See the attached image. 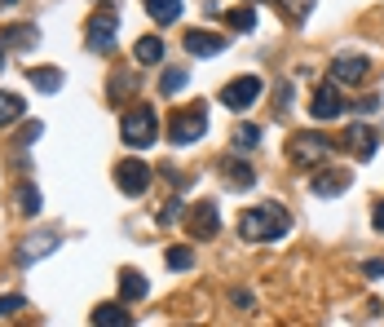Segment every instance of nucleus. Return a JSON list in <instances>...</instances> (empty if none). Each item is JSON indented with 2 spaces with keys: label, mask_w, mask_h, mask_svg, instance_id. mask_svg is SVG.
Instances as JSON below:
<instances>
[{
  "label": "nucleus",
  "mask_w": 384,
  "mask_h": 327,
  "mask_svg": "<svg viewBox=\"0 0 384 327\" xmlns=\"http://www.w3.org/2000/svg\"><path fill=\"white\" fill-rule=\"evenodd\" d=\"M208 133V106H190V111H177L173 124H168V137L173 146H190Z\"/></svg>",
  "instance_id": "obj_4"
},
{
  "label": "nucleus",
  "mask_w": 384,
  "mask_h": 327,
  "mask_svg": "<svg viewBox=\"0 0 384 327\" xmlns=\"http://www.w3.org/2000/svg\"><path fill=\"white\" fill-rule=\"evenodd\" d=\"M362 270H366V279H384V261H366Z\"/></svg>",
  "instance_id": "obj_34"
},
{
  "label": "nucleus",
  "mask_w": 384,
  "mask_h": 327,
  "mask_svg": "<svg viewBox=\"0 0 384 327\" xmlns=\"http://www.w3.org/2000/svg\"><path fill=\"white\" fill-rule=\"evenodd\" d=\"M58 235L54 230H40V235H31L27 243H23V248H18V261H23V266H31V261H40V257H49V252H58Z\"/></svg>",
  "instance_id": "obj_13"
},
{
  "label": "nucleus",
  "mask_w": 384,
  "mask_h": 327,
  "mask_svg": "<svg viewBox=\"0 0 384 327\" xmlns=\"http://www.w3.org/2000/svg\"><path fill=\"white\" fill-rule=\"evenodd\" d=\"M274 5L287 13L292 23H305V18H309V9H314V0H274Z\"/></svg>",
  "instance_id": "obj_26"
},
{
  "label": "nucleus",
  "mask_w": 384,
  "mask_h": 327,
  "mask_svg": "<svg viewBox=\"0 0 384 327\" xmlns=\"http://www.w3.org/2000/svg\"><path fill=\"white\" fill-rule=\"evenodd\" d=\"M120 137L128 146H137V151H146L150 142L159 137V120L150 106H137V111H124V124H120Z\"/></svg>",
  "instance_id": "obj_2"
},
{
  "label": "nucleus",
  "mask_w": 384,
  "mask_h": 327,
  "mask_svg": "<svg viewBox=\"0 0 384 327\" xmlns=\"http://www.w3.org/2000/svg\"><path fill=\"white\" fill-rule=\"evenodd\" d=\"M261 75H239V80H230V85L221 89V106H230V111H247L261 97Z\"/></svg>",
  "instance_id": "obj_6"
},
{
  "label": "nucleus",
  "mask_w": 384,
  "mask_h": 327,
  "mask_svg": "<svg viewBox=\"0 0 384 327\" xmlns=\"http://www.w3.org/2000/svg\"><path fill=\"white\" fill-rule=\"evenodd\" d=\"M27 80L36 85L40 93H58L62 89V71H54V67H36V71H27Z\"/></svg>",
  "instance_id": "obj_22"
},
{
  "label": "nucleus",
  "mask_w": 384,
  "mask_h": 327,
  "mask_svg": "<svg viewBox=\"0 0 384 327\" xmlns=\"http://www.w3.org/2000/svg\"><path fill=\"white\" fill-rule=\"evenodd\" d=\"M349 182H354V173H349V168H323V173H314L309 190L318 195V199H336L340 190H349Z\"/></svg>",
  "instance_id": "obj_9"
},
{
  "label": "nucleus",
  "mask_w": 384,
  "mask_h": 327,
  "mask_svg": "<svg viewBox=\"0 0 384 327\" xmlns=\"http://www.w3.org/2000/svg\"><path fill=\"white\" fill-rule=\"evenodd\" d=\"M18 116H23V97L18 93H0V128L13 124Z\"/></svg>",
  "instance_id": "obj_23"
},
{
  "label": "nucleus",
  "mask_w": 384,
  "mask_h": 327,
  "mask_svg": "<svg viewBox=\"0 0 384 327\" xmlns=\"http://www.w3.org/2000/svg\"><path fill=\"white\" fill-rule=\"evenodd\" d=\"M225 23L235 27V31H256V9H252V5H243V9H230V13H225Z\"/></svg>",
  "instance_id": "obj_24"
},
{
  "label": "nucleus",
  "mask_w": 384,
  "mask_h": 327,
  "mask_svg": "<svg viewBox=\"0 0 384 327\" xmlns=\"http://www.w3.org/2000/svg\"><path fill=\"white\" fill-rule=\"evenodd\" d=\"M132 58L146 62V67H150V62H159V58H163V40H159V36H142L137 44H132Z\"/></svg>",
  "instance_id": "obj_21"
},
{
  "label": "nucleus",
  "mask_w": 384,
  "mask_h": 327,
  "mask_svg": "<svg viewBox=\"0 0 384 327\" xmlns=\"http://www.w3.org/2000/svg\"><path fill=\"white\" fill-rule=\"evenodd\" d=\"M13 208H18L23 217H36V212L44 208V204H40V190H36V186H18V190H13Z\"/></svg>",
  "instance_id": "obj_20"
},
{
  "label": "nucleus",
  "mask_w": 384,
  "mask_h": 327,
  "mask_svg": "<svg viewBox=\"0 0 384 327\" xmlns=\"http://www.w3.org/2000/svg\"><path fill=\"white\" fill-rule=\"evenodd\" d=\"M309 116L327 124V120H340L345 116V97H340V85H323V89H314L309 97Z\"/></svg>",
  "instance_id": "obj_7"
},
{
  "label": "nucleus",
  "mask_w": 384,
  "mask_h": 327,
  "mask_svg": "<svg viewBox=\"0 0 384 327\" xmlns=\"http://www.w3.org/2000/svg\"><path fill=\"white\" fill-rule=\"evenodd\" d=\"M181 217H186V204H181V199H168L159 208V226H177Z\"/></svg>",
  "instance_id": "obj_28"
},
{
  "label": "nucleus",
  "mask_w": 384,
  "mask_h": 327,
  "mask_svg": "<svg viewBox=\"0 0 384 327\" xmlns=\"http://www.w3.org/2000/svg\"><path fill=\"white\" fill-rule=\"evenodd\" d=\"M0 44H5V49H36L40 44V31L36 27H5Z\"/></svg>",
  "instance_id": "obj_17"
},
{
  "label": "nucleus",
  "mask_w": 384,
  "mask_h": 327,
  "mask_svg": "<svg viewBox=\"0 0 384 327\" xmlns=\"http://www.w3.org/2000/svg\"><path fill=\"white\" fill-rule=\"evenodd\" d=\"M23 305H27L23 297H0V319H13V314H18Z\"/></svg>",
  "instance_id": "obj_31"
},
{
  "label": "nucleus",
  "mask_w": 384,
  "mask_h": 327,
  "mask_svg": "<svg viewBox=\"0 0 384 327\" xmlns=\"http://www.w3.org/2000/svg\"><path fill=\"white\" fill-rule=\"evenodd\" d=\"M216 230H221V212H216V204H194V212H190V235L194 239H212Z\"/></svg>",
  "instance_id": "obj_12"
},
{
  "label": "nucleus",
  "mask_w": 384,
  "mask_h": 327,
  "mask_svg": "<svg viewBox=\"0 0 384 327\" xmlns=\"http://www.w3.org/2000/svg\"><path fill=\"white\" fill-rule=\"evenodd\" d=\"M345 142L354 146L358 159H371L376 146H380V133H376V128H366V124H349V137H345Z\"/></svg>",
  "instance_id": "obj_14"
},
{
  "label": "nucleus",
  "mask_w": 384,
  "mask_h": 327,
  "mask_svg": "<svg viewBox=\"0 0 384 327\" xmlns=\"http://www.w3.org/2000/svg\"><path fill=\"white\" fill-rule=\"evenodd\" d=\"M159 89H163V93H181V89H186V71H181V67H177V71H163Z\"/></svg>",
  "instance_id": "obj_29"
},
{
  "label": "nucleus",
  "mask_w": 384,
  "mask_h": 327,
  "mask_svg": "<svg viewBox=\"0 0 384 327\" xmlns=\"http://www.w3.org/2000/svg\"><path fill=\"white\" fill-rule=\"evenodd\" d=\"M371 226H376V230H380V235H384V204H380V208H376V212H371Z\"/></svg>",
  "instance_id": "obj_35"
},
{
  "label": "nucleus",
  "mask_w": 384,
  "mask_h": 327,
  "mask_svg": "<svg viewBox=\"0 0 384 327\" xmlns=\"http://www.w3.org/2000/svg\"><path fill=\"white\" fill-rule=\"evenodd\" d=\"M115 186H120L128 199L146 195L150 190V164H142V159H120V164H115Z\"/></svg>",
  "instance_id": "obj_5"
},
{
  "label": "nucleus",
  "mask_w": 384,
  "mask_h": 327,
  "mask_svg": "<svg viewBox=\"0 0 384 327\" xmlns=\"http://www.w3.org/2000/svg\"><path fill=\"white\" fill-rule=\"evenodd\" d=\"M93 323H97V327H128L132 314L124 309V301H106V305L93 309Z\"/></svg>",
  "instance_id": "obj_16"
},
{
  "label": "nucleus",
  "mask_w": 384,
  "mask_h": 327,
  "mask_svg": "<svg viewBox=\"0 0 384 327\" xmlns=\"http://www.w3.org/2000/svg\"><path fill=\"white\" fill-rule=\"evenodd\" d=\"M163 261H168V270H190L194 266V252L190 248H168V252H163Z\"/></svg>",
  "instance_id": "obj_27"
},
{
  "label": "nucleus",
  "mask_w": 384,
  "mask_h": 327,
  "mask_svg": "<svg viewBox=\"0 0 384 327\" xmlns=\"http://www.w3.org/2000/svg\"><path fill=\"white\" fill-rule=\"evenodd\" d=\"M261 146V128L256 124H239L235 128V151H256Z\"/></svg>",
  "instance_id": "obj_25"
},
{
  "label": "nucleus",
  "mask_w": 384,
  "mask_h": 327,
  "mask_svg": "<svg viewBox=\"0 0 384 327\" xmlns=\"http://www.w3.org/2000/svg\"><path fill=\"white\" fill-rule=\"evenodd\" d=\"M40 133H44V124H40V120H31V124L23 128V137H18V142H23V146H31V142H36Z\"/></svg>",
  "instance_id": "obj_32"
},
{
  "label": "nucleus",
  "mask_w": 384,
  "mask_h": 327,
  "mask_svg": "<svg viewBox=\"0 0 384 327\" xmlns=\"http://www.w3.org/2000/svg\"><path fill=\"white\" fill-rule=\"evenodd\" d=\"M146 9H150V18H155L159 27H168L181 18V0H146Z\"/></svg>",
  "instance_id": "obj_18"
},
{
  "label": "nucleus",
  "mask_w": 384,
  "mask_h": 327,
  "mask_svg": "<svg viewBox=\"0 0 384 327\" xmlns=\"http://www.w3.org/2000/svg\"><path fill=\"white\" fill-rule=\"evenodd\" d=\"M225 40L221 36H212V31H186V54L194 58H212V54H221Z\"/></svg>",
  "instance_id": "obj_15"
},
{
  "label": "nucleus",
  "mask_w": 384,
  "mask_h": 327,
  "mask_svg": "<svg viewBox=\"0 0 384 327\" xmlns=\"http://www.w3.org/2000/svg\"><path fill=\"white\" fill-rule=\"evenodd\" d=\"M146 297V279L137 270H120V301H142Z\"/></svg>",
  "instance_id": "obj_19"
},
{
  "label": "nucleus",
  "mask_w": 384,
  "mask_h": 327,
  "mask_svg": "<svg viewBox=\"0 0 384 327\" xmlns=\"http://www.w3.org/2000/svg\"><path fill=\"white\" fill-rule=\"evenodd\" d=\"M366 75V58H358V54H340L336 62H331V85H358V80Z\"/></svg>",
  "instance_id": "obj_11"
},
{
  "label": "nucleus",
  "mask_w": 384,
  "mask_h": 327,
  "mask_svg": "<svg viewBox=\"0 0 384 327\" xmlns=\"http://www.w3.org/2000/svg\"><path fill=\"white\" fill-rule=\"evenodd\" d=\"M5 5H18V0H5Z\"/></svg>",
  "instance_id": "obj_37"
},
{
  "label": "nucleus",
  "mask_w": 384,
  "mask_h": 327,
  "mask_svg": "<svg viewBox=\"0 0 384 327\" xmlns=\"http://www.w3.org/2000/svg\"><path fill=\"white\" fill-rule=\"evenodd\" d=\"M216 168H221V182H225L230 190H252V186H256V173H252V164H239L235 155H225L221 164H216Z\"/></svg>",
  "instance_id": "obj_10"
},
{
  "label": "nucleus",
  "mask_w": 384,
  "mask_h": 327,
  "mask_svg": "<svg viewBox=\"0 0 384 327\" xmlns=\"http://www.w3.org/2000/svg\"><path fill=\"white\" fill-rule=\"evenodd\" d=\"M287 230H292V217L283 204H256L239 217V239L247 243H270V239H283Z\"/></svg>",
  "instance_id": "obj_1"
},
{
  "label": "nucleus",
  "mask_w": 384,
  "mask_h": 327,
  "mask_svg": "<svg viewBox=\"0 0 384 327\" xmlns=\"http://www.w3.org/2000/svg\"><path fill=\"white\" fill-rule=\"evenodd\" d=\"M115 13H93L89 18V31H85V44L93 49V54H111L115 49Z\"/></svg>",
  "instance_id": "obj_8"
},
{
  "label": "nucleus",
  "mask_w": 384,
  "mask_h": 327,
  "mask_svg": "<svg viewBox=\"0 0 384 327\" xmlns=\"http://www.w3.org/2000/svg\"><path fill=\"white\" fill-rule=\"evenodd\" d=\"M327 151H331V142L323 133H292L287 164H292V168H314L318 159H327Z\"/></svg>",
  "instance_id": "obj_3"
},
{
  "label": "nucleus",
  "mask_w": 384,
  "mask_h": 327,
  "mask_svg": "<svg viewBox=\"0 0 384 327\" xmlns=\"http://www.w3.org/2000/svg\"><path fill=\"white\" fill-rule=\"evenodd\" d=\"M0 67H5V44H0Z\"/></svg>",
  "instance_id": "obj_36"
},
{
  "label": "nucleus",
  "mask_w": 384,
  "mask_h": 327,
  "mask_svg": "<svg viewBox=\"0 0 384 327\" xmlns=\"http://www.w3.org/2000/svg\"><path fill=\"white\" fill-rule=\"evenodd\" d=\"M128 85H132V75H128V71H115V75H111V102H124Z\"/></svg>",
  "instance_id": "obj_30"
},
{
  "label": "nucleus",
  "mask_w": 384,
  "mask_h": 327,
  "mask_svg": "<svg viewBox=\"0 0 384 327\" xmlns=\"http://www.w3.org/2000/svg\"><path fill=\"white\" fill-rule=\"evenodd\" d=\"M358 111H362V116H376V111H380V97H358Z\"/></svg>",
  "instance_id": "obj_33"
}]
</instances>
